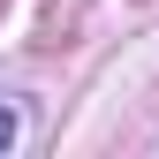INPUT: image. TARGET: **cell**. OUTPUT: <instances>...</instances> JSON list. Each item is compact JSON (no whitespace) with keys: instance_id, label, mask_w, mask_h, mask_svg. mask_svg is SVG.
<instances>
[{"instance_id":"cell-1","label":"cell","mask_w":159,"mask_h":159,"mask_svg":"<svg viewBox=\"0 0 159 159\" xmlns=\"http://www.w3.org/2000/svg\"><path fill=\"white\" fill-rule=\"evenodd\" d=\"M8 144H15V114L0 106V152H8Z\"/></svg>"},{"instance_id":"cell-2","label":"cell","mask_w":159,"mask_h":159,"mask_svg":"<svg viewBox=\"0 0 159 159\" xmlns=\"http://www.w3.org/2000/svg\"><path fill=\"white\" fill-rule=\"evenodd\" d=\"M0 8H8V0H0Z\"/></svg>"}]
</instances>
